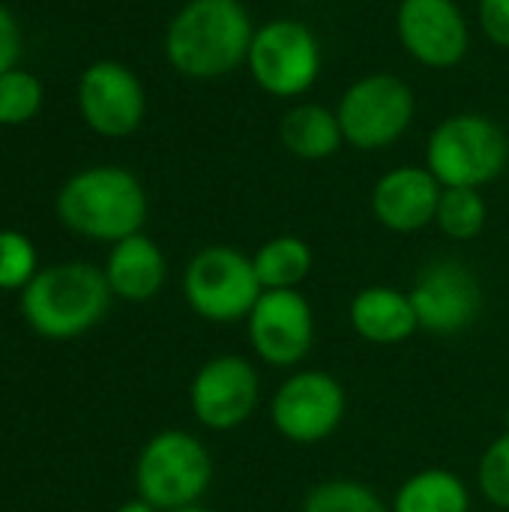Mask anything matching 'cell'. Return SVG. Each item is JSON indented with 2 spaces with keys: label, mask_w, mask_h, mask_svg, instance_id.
<instances>
[{
  "label": "cell",
  "mask_w": 509,
  "mask_h": 512,
  "mask_svg": "<svg viewBox=\"0 0 509 512\" xmlns=\"http://www.w3.org/2000/svg\"><path fill=\"white\" fill-rule=\"evenodd\" d=\"M255 24L243 0H189L168 24L165 57L195 81L225 78L249 57Z\"/></svg>",
  "instance_id": "obj_1"
},
{
  "label": "cell",
  "mask_w": 509,
  "mask_h": 512,
  "mask_svg": "<svg viewBox=\"0 0 509 512\" xmlns=\"http://www.w3.org/2000/svg\"><path fill=\"white\" fill-rule=\"evenodd\" d=\"M60 222L90 240L120 243L141 231L147 219V195L135 174L99 165L75 174L57 198Z\"/></svg>",
  "instance_id": "obj_2"
},
{
  "label": "cell",
  "mask_w": 509,
  "mask_h": 512,
  "mask_svg": "<svg viewBox=\"0 0 509 512\" xmlns=\"http://www.w3.org/2000/svg\"><path fill=\"white\" fill-rule=\"evenodd\" d=\"M111 303L105 270L93 264H57L39 270L21 297L27 324L48 339H72L102 321Z\"/></svg>",
  "instance_id": "obj_3"
},
{
  "label": "cell",
  "mask_w": 509,
  "mask_h": 512,
  "mask_svg": "<svg viewBox=\"0 0 509 512\" xmlns=\"http://www.w3.org/2000/svg\"><path fill=\"white\" fill-rule=\"evenodd\" d=\"M507 162V132L474 111L441 120L426 141V168L444 189H483L507 171Z\"/></svg>",
  "instance_id": "obj_4"
},
{
  "label": "cell",
  "mask_w": 509,
  "mask_h": 512,
  "mask_svg": "<svg viewBox=\"0 0 509 512\" xmlns=\"http://www.w3.org/2000/svg\"><path fill=\"white\" fill-rule=\"evenodd\" d=\"M213 483L210 450L183 429L153 435L135 465L138 498L159 512L195 507Z\"/></svg>",
  "instance_id": "obj_5"
},
{
  "label": "cell",
  "mask_w": 509,
  "mask_h": 512,
  "mask_svg": "<svg viewBox=\"0 0 509 512\" xmlns=\"http://www.w3.org/2000/svg\"><path fill=\"white\" fill-rule=\"evenodd\" d=\"M264 294L252 255L237 246H204L183 273V297L189 309L210 324L246 321Z\"/></svg>",
  "instance_id": "obj_6"
},
{
  "label": "cell",
  "mask_w": 509,
  "mask_h": 512,
  "mask_svg": "<svg viewBox=\"0 0 509 512\" xmlns=\"http://www.w3.org/2000/svg\"><path fill=\"white\" fill-rule=\"evenodd\" d=\"M414 114L417 99L411 84L390 72L357 78L336 105L345 144L366 153L393 147L411 129Z\"/></svg>",
  "instance_id": "obj_7"
},
{
  "label": "cell",
  "mask_w": 509,
  "mask_h": 512,
  "mask_svg": "<svg viewBox=\"0 0 509 512\" xmlns=\"http://www.w3.org/2000/svg\"><path fill=\"white\" fill-rule=\"evenodd\" d=\"M246 66L267 96L297 99L321 75V42L303 21L273 18L255 27Z\"/></svg>",
  "instance_id": "obj_8"
},
{
  "label": "cell",
  "mask_w": 509,
  "mask_h": 512,
  "mask_svg": "<svg viewBox=\"0 0 509 512\" xmlns=\"http://www.w3.org/2000/svg\"><path fill=\"white\" fill-rule=\"evenodd\" d=\"M345 411V387L324 369L291 372L270 399L273 429L297 447H315L327 441L342 426Z\"/></svg>",
  "instance_id": "obj_9"
},
{
  "label": "cell",
  "mask_w": 509,
  "mask_h": 512,
  "mask_svg": "<svg viewBox=\"0 0 509 512\" xmlns=\"http://www.w3.org/2000/svg\"><path fill=\"white\" fill-rule=\"evenodd\" d=\"M411 306L417 312L420 330L435 336H456L477 324L483 312V285L474 270L456 258L429 261L411 291Z\"/></svg>",
  "instance_id": "obj_10"
},
{
  "label": "cell",
  "mask_w": 509,
  "mask_h": 512,
  "mask_svg": "<svg viewBox=\"0 0 509 512\" xmlns=\"http://www.w3.org/2000/svg\"><path fill=\"white\" fill-rule=\"evenodd\" d=\"M261 402L258 369L240 354H219L207 360L189 384V408L210 432H231L243 426Z\"/></svg>",
  "instance_id": "obj_11"
},
{
  "label": "cell",
  "mask_w": 509,
  "mask_h": 512,
  "mask_svg": "<svg viewBox=\"0 0 509 512\" xmlns=\"http://www.w3.org/2000/svg\"><path fill=\"white\" fill-rule=\"evenodd\" d=\"M255 357L273 369H297L315 345V312L300 291H264L246 318Z\"/></svg>",
  "instance_id": "obj_12"
},
{
  "label": "cell",
  "mask_w": 509,
  "mask_h": 512,
  "mask_svg": "<svg viewBox=\"0 0 509 512\" xmlns=\"http://www.w3.org/2000/svg\"><path fill=\"white\" fill-rule=\"evenodd\" d=\"M396 33L402 48L429 69L459 66L471 48V27L456 0H399Z\"/></svg>",
  "instance_id": "obj_13"
},
{
  "label": "cell",
  "mask_w": 509,
  "mask_h": 512,
  "mask_svg": "<svg viewBox=\"0 0 509 512\" xmlns=\"http://www.w3.org/2000/svg\"><path fill=\"white\" fill-rule=\"evenodd\" d=\"M78 108L93 132L123 138L141 126L147 99L138 75L129 66L117 60H99L81 75Z\"/></svg>",
  "instance_id": "obj_14"
},
{
  "label": "cell",
  "mask_w": 509,
  "mask_h": 512,
  "mask_svg": "<svg viewBox=\"0 0 509 512\" xmlns=\"http://www.w3.org/2000/svg\"><path fill=\"white\" fill-rule=\"evenodd\" d=\"M444 186L426 165H399L378 177L372 189V213L393 234H417L435 225Z\"/></svg>",
  "instance_id": "obj_15"
},
{
  "label": "cell",
  "mask_w": 509,
  "mask_h": 512,
  "mask_svg": "<svg viewBox=\"0 0 509 512\" xmlns=\"http://www.w3.org/2000/svg\"><path fill=\"white\" fill-rule=\"evenodd\" d=\"M348 324L363 342L378 348L402 345L420 330L408 291L393 285L360 288L348 303Z\"/></svg>",
  "instance_id": "obj_16"
},
{
  "label": "cell",
  "mask_w": 509,
  "mask_h": 512,
  "mask_svg": "<svg viewBox=\"0 0 509 512\" xmlns=\"http://www.w3.org/2000/svg\"><path fill=\"white\" fill-rule=\"evenodd\" d=\"M165 273L168 267L162 249L141 231L114 243L105 264V279L111 285V294L129 303L153 300L165 285Z\"/></svg>",
  "instance_id": "obj_17"
},
{
  "label": "cell",
  "mask_w": 509,
  "mask_h": 512,
  "mask_svg": "<svg viewBox=\"0 0 509 512\" xmlns=\"http://www.w3.org/2000/svg\"><path fill=\"white\" fill-rule=\"evenodd\" d=\"M279 138L288 153H294L297 159H306V162L330 159L345 144L336 111L327 105H318V102H300V105L288 108V114L282 117V126H279Z\"/></svg>",
  "instance_id": "obj_18"
},
{
  "label": "cell",
  "mask_w": 509,
  "mask_h": 512,
  "mask_svg": "<svg viewBox=\"0 0 509 512\" xmlns=\"http://www.w3.org/2000/svg\"><path fill=\"white\" fill-rule=\"evenodd\" d=\"M471 507V489L459 474L423 468L396 489L390 512H471Z\"/></svg>",
  "instance_id": "obj_19"
},
{
  "label": "cell",
  "mask_w": 509,
  "mask_h": 512,
  "mask_svg": "<svg viewBox=\"0 0 509 512\" xmlns=\"http://www.w3.org/2000/svg\"><path fill=\"white\" fill-rule=\"evenodd\" d=\"M252 264L264 291H300L315 267V252L303 237L279 234L258 246Z\"/></svg>",
  "instance_id": "obj_20"
},
{
  "label": "cell",
  "mask_w": 509,
  "mask_h": 512,
  "mask_svg": "<svg viewBox=\"0 0 509 512\" xmlns=\"http://www.w3.org/2000/svg\"><path fill=\"white\" fill-rule=\"evenodd\" d=\"M489 207L480 189H444L435 213V225L444 237L468 243L483 234Z\"/></svg>",
  "instance_id": "obj_21"
},
{
  "label": "cell",
  "mask_w": 509,
  "mask_h": 512,
  "mask_svg": "<svg viewBox=\"0 0 509 512\" xmlns=\"http://www.w3.org/2000/svg\"><path fill=\"white\" fill-rule=\"evenodd\" d=\"M303 512H390V507L360 480H324L309 489Z\"/></svg>",
  "instance_id": "obj_22"
},
{
  "label": "cell",
  "mask_w": 509,
  "mask_h": 512,
  "mask_svg": "<svg viewBox=\"0 0 509 512\" xmlns=\"http://www.w3.org/2000/svg\"><path fill=\"white\" fill-rule=\"evenodd\" d=\"M42 105V84L24 69H9L0 75V126L27 123Z\"/></svg>",
  "instance_id": "obj_23"
},
{
  "label": "cell",
  "mask_w": 509,
  "mask_h": 512,
  "mask_svg": "<svg viewBox=\"0 0 509 512\" xmlns=\"http://www.w3.org/2000/svg\"><path fill=\"white\" fill-rule=\"evenodd\" d=\"M477 486L492 507L509 510V432L483 450L477 465Z\"/></svg>",
  "instance_id": "obj_24"
},
{
  "label": "cell",
  "mask_w": 509,
  "mask_h": 512,
  "mask_svg": "<svg viewBox=\"0 0 509 512\" xmlns=\"http://www.w3.org/2000/svg\"><path fill=\"white\" fill-rule=\"evenodd\" d=\"M36 276L33 243L18 231H0V288H27Z\"/></svg>",
  "instance_id": "obj_25"
},
{
  "label": "cell",
  "mask_w": 509,
  "mask_h": 512,
  "mask_svg": "<svg viewBox=\"0 0 509 512\" xmlns=\"http://www.w3.org/2000/svg\"><path fill=\"white\" fill-rule=\"evenodd\" d=\"M477 18L492 45L509 48V0H480Z\"/></svg>",
  "instance_id": "obj_26"
},
{
  "label": "cell",
  "mask_w": 509,
  "mask_h": 512,
  "mask_svg": "<svg viewBox=\"0 0 509 512\" xmlns=\"http://www.w3.org/2000/svg\"><path fill=\"white\" fill-rule=\"evenodd\" d=\"M21 54V39H18V24L9 15L6 6H0V75L15 69V60Z\"/></svg>",
  "instance_id": "obj_27"
},
{
  "label": "cell",
  "mask_w": 509,
  "mask_h": 512,
  "mask_svg": "<svg viewBox=\"0 0 509 512\" xmlns=\"http://www.w3.org/2000/svg\"><path fill=\"white\" fill-rule=\"evenodd\" d=\"M117 512H159V510H156V507H150V504H144V501L138 498V501H129V504H123V507H120Z\"/></svg>",
  "instance_id": "obj_28"
},
{
  "label": "cell",
  "mask_w": 509,
  "mask_h": 512,
  "mask_svg": "<svg viewBox=\"0 0 509 512\" xmlns=\"http://www.w3.org/2000/svg\"><path fill=\"white\" fill-rule=\"evenodd\" d=\"M174 512H213V510H207V507L195 504V507H183V510H174Z\"/></svg>",
  "instance_id": "obj_29"
},
{
  "label": "cell",
  "mask_w": 509,
  "mask_h": 512,
  "mask_svg": "<svg viewBox=\"0 0 509 512\" xmlns=\"http://www.w3.org/2000/svg\"><path fill=\"white\" fill-rule=\"evenodd\" d=\"M504 423H507V432H509V402H507V414H504Z\"/></svg>",
  "instance_id": "obj_30"
},
{
  "label": "cell",
  "mask_w": 509,
  "mask_h": 512,
  "mask_svg": "<svg viewBox=\"0 0 509 512\" xmlns=\"http://www.w3.org/2000/svg\"><path fill=\"white\" fill-rule=\"evenodd\" d=\"M297 3H315V0H297Z\"/></svg>",
  "instance_id": "obj_31"
}]
</instances>
